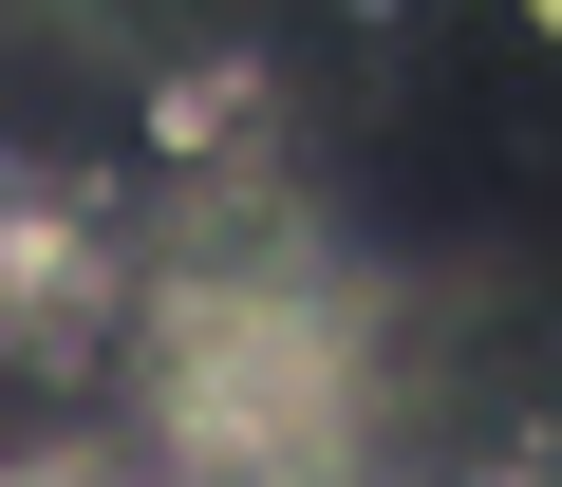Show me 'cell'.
<instances>
[{"label":"cell","mask_w":562,"mask_h":487,"mask_svg":"<svg viewBox=\"0 0 562 487\" xmlns=\"http://www.w3.org/2000/svg\"><path fill=\"white\" fill-rule=\"evenodd\" d=\"M38 282H57V244H38V206H0V319H20Z\"/></svg>","instance_id":"obj_2"},{"label":"cell","mask_w":562,"mask_h":487,"mask_svg":"<svg viewBox=\"0 0 562 487\" xmlns=\"http://www.w3.org/2000/svg\"><path fill=\"white\" fill-rule=\"evenodd\" d=\"M38 487H94V468H38Z\"/></svg>","instance_id":"obj_4"},{"label":"cell","mask_w":562,"mask_h":487,"mask_svg":"<svg viewBox=\"0 0 562 487\" xmlns=\"http://www.w3.org/2000/svg\"><path fill=\"white\" fill-rule=\"evenodd\" d=\"M525 20H543V38H562V0H525Z\"/></svg>","instance_id":"obj_3"},{"label":"cell","mask_w":562,"mask_h":487,"mask_svg":"<svg viewBox=\"0 0 562 487\" xmlns=\"http://www.w3.org/2000/svg\"><path fill=\"white\" fill-rule=\"evenodd\" d=\"M169 412H188V450H225V468H301L338 394H319V338H301V319L188 301V338H169Z\"/></svg>","instance_id":"obj_1"}]
</instances>
